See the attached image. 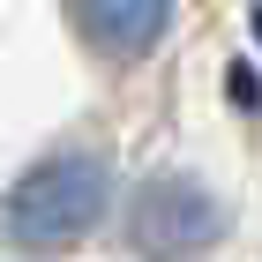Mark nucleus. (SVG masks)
Wrapping results in <instances>:
<instances>
[{
	"label": "nucleus",
	"mask_w": 262,
	"mask_h": 262,
	"mask_svg": "<svg viewBox=\"0 0 262 262\" xmlns=\"http://www.w3.org/2000/svg\"><path fill=\"white\" fill-rule=\"evenodd\" d=\"M105 195H113L105 165L82 158V150H60V158H45L38 172L15 180V195H8V210H0V232H8L15 247H38V255L82 247L90 232H98V217H105Z\"/></svg>",
	"instance_id": "obj_1"
},
{
	"label": "nucleus",
	"mask_w": 262,
	"mask_h": 262,
	"mask_svg": "<svg viewBox=\"0 0 262 262\" xmlns=\"http://www.w3.org/2000/svg\"><path fill=\"white\" fill-rule=\"evenodd\" d=\"M225 232V210L202 180H150L135 202V247L150 262H187Z\"/></svg>",
	"instance_id": "obj_2"
},
{
	"label": "nucleus",
	"mask_w": 262,
	"mask_h": 262,
	"mask_svg": "<svg viewBox=\"0 0 262 262\" xmlns=\"http://www.w3.org/2000/svg\"><path fill=\"white\" fill-rule=\"evenodd\" d=\"M68 8H75L82 38L105 45L113 60H142L165 38V15H172V0H68Z\"/></svg>",
	"instance_id": "obj_3"
}]
</instances>
